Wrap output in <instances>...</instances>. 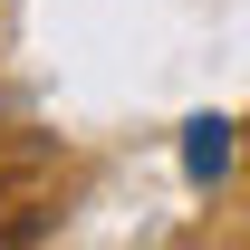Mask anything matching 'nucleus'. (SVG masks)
<instances>
[{
	"instance_id": "2",
	"label": "nucleus",
	"mask_w": 250,
	"mask_h": 250,
	"mask_svg": "<svg viewBox=\"0 0 250 250\" xmlns=\"http://www.w3.org/2000/svg\"><path fill=\"white\" fill-rule=\"evenodd\" d=\"M183 164H192V173H221V164H231V125L202 116V125H192V145H183Z\"/></svg>"
},
{
	"instance_id": "1",
	"label": "nucleus",
	"mask_w": 250,
	"mask_h": 250,
	"mask_svg": "<svg viewBox=\"0 0 250 250\" xmlns=\"http://www.w3.org/2000/svg\"><path fill=\"white\" fill-rule=\"evenodd\" d=\"M48 212H58V154L29 145V135H10L0 145V241L48 231Z\"/></svg>"
}]
</instances>
